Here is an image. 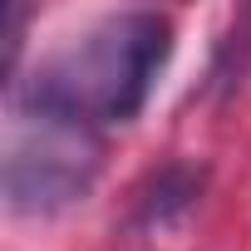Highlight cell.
<instances>
[{"mask_svg": "<svg viewBox=\"0 0 251 251\" xmlns=\"http://www.w3.org/2000/svg\"><path fill=\"white\" fill-rule=\"evenodd\" d=\"M173 54V20L158 10L103 15L74 45L50 54L30 79L10 84V103L54 108L84 123H133Z\"/></svg>", "mask_w": 251, "mask_h": 251, "instance_id": "1", "label": "cell"}, {"mask_svg": "<svg viewBox=\"0 0 251 251\" xmlns=\"http://www.w3.org/2000/svg\"><path fill=\"white\" fill-rule=\"evenodd\" d=\"M15 108V128L0 163L5 207L15 217H54L84 202L103 168V133L99 123L54 113V108Z\"/></svg>", "mask_w": 251, "mask_h": 251, "instance_id": "2", "label": "cell"}, {"mask_svg": "<svg viewBox=\"0 0 251 251\" xmlns=\"http://www.w3.org/2000/svg\"><path fill=\"white\" fill-rule=\"evenodd\" d=\"M202 187H207V168H192V163L153 168L128 197V231H138V236L168 231L173 222H182L202 202Z\"/></svg>", "mask_w": 251, "mask_h": 251, "instance_id": "3", "label": "cell"}, {"mask_svg": "<svg viewBox=\"0 0 251 251\" xmlns=\"http://www.w3.org/2000/svg\"><path fill=\"white\" fill-rule=\"evenodd\" d=\"M25 20H30V10L25 5H5V35H0V40H5V79L15 84V69H20V35H25Z\"/></svg>", "mask_w": 251, "mask_h": 251, "instance_id": "4", "label": "cell"}]
</instances>
